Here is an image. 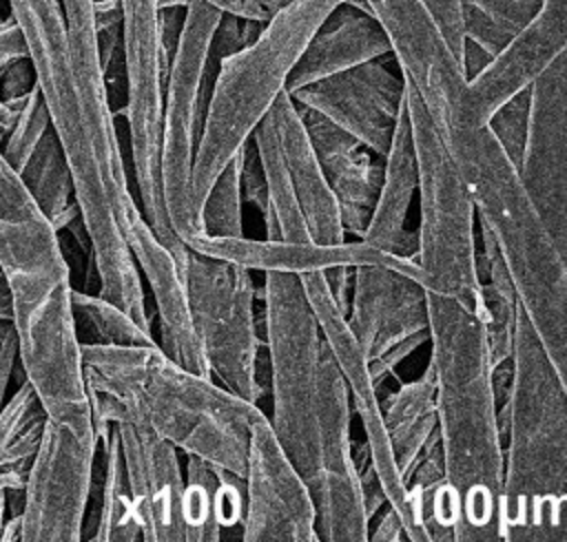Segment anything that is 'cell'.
I'll return each instance as SVG.
<instances>
[{"mask_svg":"<svg viewBox=\"0 0 567 542\" xmlns=\"http://www.w3.org/2000/svg\"><path fill=\"white\" fill-rule=\"evenodd\" d=\"M80 361L97 436L113 423H137L186 456L246 473L257 403L179 365L159 345L80 343Z\"/></svg>","mask_w":567,"mask_h":542,"instance_id":"obj_1","label":"cell"},{"mask_svg":"<svg viewBox=\"0 0 567 542\" xmlns=\"http://www.w3.org/2000/svg\"><path fill=\"white\" fill-rule=\"evenodd\" d=\"M0 272L13 301L20 367L51 418H91L60 234L0 150Z\"/></svg>","mask_w":567,"mask_h":542,"instance_id":"obj_2","label":"cell"},{"mask_svg":"<svg viewBox=\"0 0 567 542\" xmlns=\"http://www.w3.org/2000/svg\"><path fill=\"white\" fill-rule=\"evenodd\" d=\"M425 294L436 429L445 476L461 507L454 542L501 540L503 434L485 327L458 301L430 290Z\"/></svg>","mask_w":567,"mask_h":542,"instance_id":"obj_3","label":"cell"},{"mask_svg":"<svg viewBox=\"0 0 567 542\" xmlns=\"http://www.w3.org/2000/svg\"><path fill=\"white\" fill-rule=\"evenodd\" d=\"M503 434L501 540L567 542V396L518 310Z\"/></svg>","mask_w":567,"mask_h":542,"instance_id":"obj_4","label":"cell"},{"mask_svg":"<svg viewBox=\"0 0 567 542\" xmlns=\"http://www.w3.org/2000/svg\"><path fill=\"white\" fill-rule=\"evenodd\" d=\"M445 144L474 197L478 221L503 254L518 305L567 396V265L489 126L458 131Z\"/></svg>","mask_w":567,"mask_h":542,"instance_id":"obj_5","label":"cell"},{"mask_svg":"<svg viewBox=\"0 0 567 542\" xmlns=\"http://www.w3.org/2000/svg\"><path fill=\"white\" fill-rule=\"evenodd\" d=\"M341 2L346 0H295L275 13L250 44L219 58L193 159L197 219L213 181L286 91L303 46Z\"/></svg>","mask_w":567,"mask_h":542,"instance_id":"obj_6","label":"cell"},{"mask_svg":"<svg viewBox=\"0 0 567 542\" xmlns=\"http://www.w3.org/2000/svg\"><path fill=\"white\" fill-rule=\"evenodd\" d=\"M405 106L419 168L414 259L423 272L425 290L450 296L481 316L478 215L474 197L452 150L408 80Z\"/></svg>","mask_w":567,"mask_h":542,"instance_id":"obj_7","label":"cell"},{"mask_svg":"<svg viewBox=\"0 0 567 542\" xmlns=\"http://www.w3.org/2000/svg\"><path fill=\"white\" fill-rule=\"evenodd\" d=\"M261 299L268 389L272 394L270 425L308 484L315 469L323 336L299 274L266 270Z\"/></svg>","mask_w":567,"mask_h":542,"instance_id":"obj_8","label":"cell"},{"mask_svg":"<svg viewBox=\"0 0 567 542\" xmlns=\"http://www.w3.org/2000/svg\"><path fill=\"white\" fill-rule=\"evenodd\" d=\"M252 270L188 250L184 263L190 321L210 376L233 394L257 403L261 341L255 321Z\"/></svg>","mask_w":567,"mask_h":542,"instance_id":"obj_9","label":"cell"},{"mask_svg":"<svg viewBox=\"0 0 567 542\" xmlns=\"http://www.w3.org/2000/svg\"><path fill=\"white\" fill-rule=\"evenodd\" d=\"M221 9L193 0L184 11L179 40L164 86L162 192L168 221L186 248L204 234L193 208V159L199 137V100Z\"/></svg>","mask_w":567,"mask_h":542,"instance_id":"obj_10","label":"cell"},{"mask_svg":"<svg viewBox=\"0 0 567 542\" xmlns=\"http://www.w3.org/2000/svg\"><path fill=\"white\" fill-rule=\"evenodd\" d=\"M122 2V51L126 66V108L137 201L153 228L168 223L162 192V113L168 64L159 40L157 0Z\"/></svg>","mask_w":567,"mask_h":542,"instance_id":"obj_11","label":"cell"},{"mask_svg":"<svg viewBox=\"0 0 567 542\" xmlns=\"http://www.w3.org/2000/svg\"><path fill=\"white\" fill-rule=\"evenodd\" d=\"M97 447L93 418L47 416L22 489V542L82 540Z\"/></svg>","mask_w":567,"mask_h":542,"instance_id":"obj_12","label":"cell"},{"mask_svg":"<svg viewBox=\"0 0 567 542\" xmlns=\"http://www.w3.org/2000/svg\"><path fill=\"white\" fill-rule=\"evenodd\" d=\"M350 394L326 341L319 356L317 447L308 489L315 502L319 542H365V513L354 442L350 438Z\"/></svg>","mask_w":567,"mask_h":542,"instance_id":"obj_13","label":"cell"},{"mask_svg":"<svg viewBox=\"0 0 567 542\" xmlns=\"http://www.w3.org/2000/svg\"><path fill=\"white\" fill-rule=\"evenodd\" d=\"M346 321L377 387L430 341L425 288L414 277L381 263L354 265Z\"/></svg>","mask_w":567,"mask_h":542,"instance_id":"obj_14","label":"cell"},{"mask_svg":"<svg viewBox=\"0 0 567 542\" xmlns=\"http://www.w3.org/2000/svg\"><path fill=\"white\" fill-rule=\"evenodd\" d=\"M299 277H301L303 290L308 294V301L315 310L321 336H323V341H326L332 358L337 361L341 376L348 385L350 407L357 411V416L361 420V427L365 434L363 442L368 447L370 462L381 480L385 500L399 513V518L403 522L405 540L425 542V538L416 524L412 504H410L408 484H405L403 476L399 473V467H396V460L392 454V445H390L385 420H383L379 387L372 381L368 358H365L359 341L350 332L346 314L332 299L326 277H323V270L303 272Z\"/></svg>","mask_w":567,"mask_h":542,"instance_id":"obj_15","label":"cell"},{"mask_svg":"<svg viewBox=\"0 0 567 542\" xmlns=\"http://www.w3.org/2000/svg\"><path fill=\"white\" fill-rule=\"evenodd\" d=\"M385 29L403 77L419 93L436 131L450 139L472 128L467 77L421 0H363Z\"/></svg>","mask_w":567,"mask_h":542,"instance_id":"obj_16","label":"cell"},{"mask_svg":"<svg viewBox=\"0 0 567 542\" xmlns=\"http://www.w3.org/2000/svg\"><path fill=\"white\" fill-rule=\"evenodd\" d=\"M523 190L567 265V49L529 82Z\"/></svg>","mask_w":567,"mask_h":542,"instance_id":"obj_17","label":"cell"},{"mask_svg":"<svg viewBox=\"0 0 567 542\" xmlns=\"http://www.w3.org/2000/svg\"><path fill=\"white\" fill-rule=\"evenodd\" d=\"M244 484V542H319L310 489L264 411L250 427Z\"/></svg>","mask_w":567,"mask_h":542,"instance_id":"obj_18","label":"cell"},{"mask_svg":"<svg viewBox=\"0 0 567 542\" xmlns=\"http://www.w3.org/2000/svg\"><path fill=\"white\" fill-rule=\"evenodd\" d=\"M292 102L312 108L357 137L377 155H385L405 106V80L383 58L317 80L290 93Z\"/></svg>","mask_w":567,"mask_h":542,"instance_id":"obj_19","label":"cell"},{"mask_svg":"<svg viewBox=\"0 0 567 542\" xmlns=\"http://www.w3.org/2000/svg\"><path fill=\"white\" fill-rule=\"evenodd\" d=\"M126 480L146 542H186L179 449L137 423H113Z\"/></svg>","mask_w":567,"mask_h":542,"instance_id":"obj_20","label":"cell"},{"mask_svg":"<svg viewBox=\"0 0 567 542\" xmlns=\"http://www.w3.org/2000/svg\"><path fill=\"white\" fill-rule=\"evenodd\" d=\"M567 49V0H543L532 22L467 82V117L474 126L487 124L492 113Z\"/></svg>","mask_w":567,"mask_h":542,"instance_id":"obj_21","label":"cell"},{"mask_svg":"<svg viewBox=\"0 0 567 542\" xmlns=\"http://www.w3.org/2000/svg\"><path fill=\"white\" fill-rule=\"evenodd\" d=\"M297 111L337 199L346 237L361 241L381 188L383 157L321 113L299 104Z\"/></svg>","mask_w":567,"mask_h":542,"instance_id":"obj_22","label":"cell"},{"mask_svg":"<svg viewBox=\"0 0 567 542\" xmlns=\"http://www.w3.org/2000/svg\"><path fill=\"white\" fill-rule=\"evenodd\" d=\"M392 55V44L363 0L337 4L319 24L295 62L286 91L292 93L306 84L348 71L370 60Z\"/></svg>","mask_w":567,"mask_h":542,"instance_id":"obj_23","label":"cell"},{"mask_svg":"<svg viewBox=\"0 0 567 542\" xmlns=\"http://www.w3.org/2000/svg\"><path fill=\"white\" fill-rule=\"evenodd\" d=\"M268 113L272 117L277 142L310 239L321 246L343 243L346 230L341 223L337 199L319 166V159L312 150V144L306 135L297 104L292 102L290 93L284 91Z\"/></svg>","mask_w":567,"mask_h":542,"instance_id":"obj_24","label":"cell"},{"mask_svg":"<svg viewBox=\"0 0 567 542\" xmlns=\"http://www.w3.org/2000/svg\"><path fill=\"white\" fill-rule=\"evenodd\" d=\"M419 168L416 150L408 117V106H403L390 148L383 155V179L374 201L372 217L361 237L363 243L412 257L416 250V234L405 232V219L416 195Z\"/></svg>","mask_w":567,"mask_h":542,"instance_id":"obj_25","label":"cell"},{"mask_svg":"<svg viewBox=\"0 0 567 542\" xmlns=\"http://www.w3.org/2000/svg\"><path fill=\"white\" fill-rule=\"evenodd\" d=\"M184 524L186 542H217L224 529H241L246 484L224 467L186 456Z\"/></svg>","mask_w":567,"mask_h":542,"instance_id":"obj_26","label":"cell"},{"mask_svg":"<svg viewBox=\"0 0 567 542\" xmlns=\"http://www.w3.org/2000/svg\"><path fill=\"white\" fill-rule=\"evenodd\" d=\"M434 392V372L427 361L421 376L401 383L381 400L388 438L403 480L436 431Z\"/></svg>","mask_w":567,"mask_h":542,"instance_id":"obj_27","label":"cell"},{"mask_svg":"<svg viewBox=\"0 0 567 542\" xmlns=\"http://www.w3.org/2000/svg\"><path fill=\"white\" fill-rule=\"evenodd\" d=\"M47 416L35 387L24 376L0 409V498L7 496V507L22 496Z\"/></svg>","mask_w":567,"mask_h":542,"instance_id":"obj_28","label":"cell"},{"mask_svg":"<svg viewBox=\"0 0 567 542\" xmlns=\"http://www.w3.org/2000/svg\"><path fill=\"white\" fill-rule=\"evenodd\" d=\"M478 283H481V321L485 327L492 369H503L512 363L514 334L518 321V299L505 268L503 254L478 221Z\"/></svg>","mask_w":567,"mask_h":542,"instance_id":"obj_29","label":"cell"},{"mask_svg":"<svg viewBox=\"0 0 567 542\" xmlns=\"http://www.w3.org/2000/svg\"><path fill=\"white\" fill-rule=\"evenodd\" d=\"M18 177L58 234L80 215L71 166L53 126L44 133Z\"/></svg>","mask_w":567,"mask_h":542,"instance_id":"obj_30","label":"cell"},{"mask_svg":"<svg viewBox=\"0 0 567 542\" xmlns=\"http://www.w3.org/2000/svg\"><path fill=\"white\" fill-rule=\"evenodd\" d=\"M252 142L259 153V161L266 177L268 188V206L272 215V230L266 239H281L290 243H310V232L306 226V219L301 215L299 201L295 197V188L277 142L275 124L270 113L257 124L252 131Z\"/></svg>","mask_w":567,"mask_h":542,"instance_id":"obj_31","label":"cell"},{"mask_svg":"<svg viewBox=\"0 0 567 542\" xmlns=\"http://www.w3.org/2000/svg\"><path fill=\"white\" fill-rule=\"evenodd\" d=\"M102 445V482H100V509L95 533L89 540L100 542H135L142 540V527L131 498L120 436L115 425L109 434L100 436Z\"/></svg>","mask_w":567,"mask_h":542,"instance_id":"obj_32","label":"cell"},{"mask_svg":"<svg viewBox=\"0 0 567 542\" xmlns=\"http://www.w3.org/2000/svg\"><path fill=\"white\" fill-rule=\"evenodd\" d=\"M7 4L27 38L35 73L71 62V35L60 0H7Z\"/></svg>","mask_w":567,"mask_h":542,"instance_id":"obj_33","label":"cell"},{"mask_svg":"<svg viewBox=\"0 0 567 542\" xmlns=\"http://www.w3.org/2000/svg\"><path fill=\"white\" fill-rule=\"evenodd\" d=\"M71 310L75 332L91 330V338L86 343H104V345H159L151 330L140 325L126 310L117 303L104 299L102 294H91L86 290H71Z\"/></svg>","mask_w":567,"mask_h":542,"instance_id":"obj_34","label":"cell"},{"mask_svg":"<svg viewBox=\"0 0 567 542\" xmlns=\"http://www.w3.org/2000/svg\"><path fill=\"white\" fill-rule=\"evenodd\" d=\"M241 150L226 164V168L213 181L202 208L199 226L206 234L213 237H241Z\"/></svg>","mask_w":567,"mask_h":542,"instance_id":"obj_35","label":"cell"},{"mask_svg":"<svg viewBox=\"0 0 567 542\" xmlns=\"http://www.w3.org/2000/svg\"><path fill=\"white\" fill-rule=\"evenodd\" d=\"M49 128H51V115L40 88L35 86V91L29 95L27 104L22 106L18 122L13 124V128L9 131V135L0 146L2 157L16 173L22 170V166L27 164V159L31 157V153L35 150V146L40 144V139Z\"/></svg>","mask_w":567,"mask_h":542,"instance_id":"obj_36","label":"cell"},{"mask_svg":"<svg viewBox=\"0 0 567 542\" xmlns=\"http://www.w3.org/2000/svg\"><path fill=\"white\" fill-rule=\"evenodd\" d=\"M527 115H529V86L512 95L507 102H503L492 117L487 119L489 131L494 133L496 142L509 157V161L518 168L525 137H527Z\"/></svg>","mask_w":567,"mask_h":542,"instance_id":"obj_37","label":"cell"},{"mask_svg":"<svg viewBox=\"0 0 567 542\" xmlns=\"http://www.w3.org/2000/svg\"><path fill=\"white\" fill-rule=\"evenodd\" d=\"M239 181H241V199L252 204L259 210V215L264 217V223H266L264 228H266V237H268L272 230V215H270V206H268V188H266L264 168H261L259 153H257L252 137L241 146Z\"/></svg>","mask_w":567,"mask_h":542,"instance_id":"obj_38","label":"cell"},{"mask_svg":"<svg viewBox=\"0 0 567 542\" xmlns=\"http://www.w3.org/2000/svg\"><path fill=\"white\" fill-rule=\"evenodd\" d=\"M463 33H465V40H472L483 51H487L492 60L516 38L509 29H505L483 11L465 4H463Z\"/></svg>","mask_w":567,"mask_h":542,"instance_id":"obj_39","label":"cell"},{"mask_svg":"<svg viewBox=\"0 0 567 542\" xmlns=\"http://www.w3.org/2000/svg\"><path fill=\"white\" fill-rule=\"evenodd\" d=\"M465 7H474L518 35L532 18L538 13L543 0H463Z\"/></svg>","mask_w":567,"mask_h":542,"instance_id":"obj_40","label":"cell"},{"mask_svg":"<svg viewBox=\"0 0 567 542\" xmlns=\"http://www.w3.org/2000/svg\"><path fill=\"white\" fill-rule=\"evenodd\" d=\"M421 2L427 9L430 18L434 20L436 29L441 31L443 40L447 42L450 51L454 53V58L461 64V60H463V44H465L463 0H421Z\"/></svg>","mask_w":567,"mask_h":542,"instance_id":"obj_41","label":"cell"},{"mask_svg":"<svg viewBox=\"0 0 567 542\" xmlns=\"http://www.w3.org/2000/svg\"><path fill=\"white\" fill-rule=\"evenodd\" d=\"M38 77L31 58H20L0 69V100L24 104L35 91Z\"/></svg>","mask_w":567,"mask_h":542,"instance_id":"obj_42","label":"cell"},{"mask_svg":"<svg viewBox=\"0 0 567 542\" xmlns=\"http://www.w3.org/2000/svg\"><path fill=\"white\" fill-rule=\"evenodd\" d=\"M16 361H20V341L16 323L11 316H0V409L7 400V389Z\"/></svg>","mask_w":567,"mask_h":542,"instance_id":"obj_43","label":"cell"},{"mask_svg":"<svg viewBox=\"0 0 567 542\" xmlns=\"http://www.w3.org/2000/svg\"><path fill=\"white\" fill-rule=\"evenodd\" d=\"M20 58H31L29 44L20 24L9 13L7 18L0 20V69Z\"/></svg>","mask_w":567,"mask_h":542,"instance_id":"obj_44","label":"cell"},{"mask_svg":"<svg viewBox=\"0 0 567 542\" xmlns=\"http://www.w3.org/2000/svg\"><path fill=\"white\" fill-rule=\"evenodd\" d=\"M359 480H361V493H363L365 513H368V518H370V522H372V518L381 511V507L388 504V500H385L381 480H379V476H377V471H374L370 458L359 465Z\"/></svg>","mask_w":567,"mask_h":542,"instance_id":"obj_45","label":"cell"},{"mask_svg":"<svg viewBox=\"0 0 567 542\" xmlns=\"http://www.w3.org/2000/svg\"><path fill=\"white\" fill-rule=\"evenodd\" d=\"M372 531L368 533V540L372 542H399L405 540V531H403V522L399 518V513L385 504V511L381 513V520L377 522V527H370Z\"/></svg>","mask_w":567,"mask_h":542,"instance_id":"obj_46","label":"cell"},{"mask_svg":"<svg viewBox=\"0 0 567 542\" xmlns=\"http://www.w3.org/2000/svg\"><path fill=\"white\" fill-rule=\"evenodd\" d=\"M295 0H239V18H250L257 22H268L275 13H279L284 7L292 4Z\"/></svg>","mask_w":567,"mask_h":542,"instance_id":"obj_47","label":"cell"},{"mask_svg":"<svg viewBox=\"0 0 567 542\" xmlns=\"http://www.w3.org/2000/svg\"><path fill=\"white\" fill-rule=\"evenodd\" d=\"M492 62V55L487 51H483L478 44H474L472 40H465L463 44V60H461V66H463V73L467 77V82L478 75L487 64Z\"/></svg>","mask_w":567,"mask_h":542,"instance_id":"obj_48","label":"cell"},{"mask_svg":"<svg viewBox=\"0 0 567 542\" xmlns=\"http://www.w3.org/2000/svg\"><path fill=\"white\" fill-rule=\"evenodd\" d=\"M95 27L106 29V27H117L122 24V2L120 0H95Z\"/></svg>","mask_w":567,"mask_h":542,"instance_id":"obj_49","label":"cell"},{"mask_svg":"<svg viewBox=\"0 0 567 542\" xmlns=\"http://www.w3.org/2000/svg\"><path fill=\"white\" fill-rule=\"evenodd\" d=\"M0 542H22V515L13 513L4 520Z\"/></svg>","mask_w":567,"mask_h":542,"instance_id":"obj_50","label":"cell"},{"mask_svg":"<svg viewBox=\"0 0 567 542\" xmlns=\"http://www.w3.org/2000/svg\"><path fill=\"white\" fill-rule=\"evenodd\" d=\"M0 316H11L13 319V301H11V290L7 285V279L0 272Z\"/></svg>","mask_w":567,"mask_h":542,"instance_id":"obj_51","label":"cell"},{"mask_svg":"<svg viewBox=\"0 0 567 542\" xmlns=\"http://www.w3.org/2000/svg\"><path fill=\"white\" fill-rule=\"evenodd\" d=\"M206 2L221 9L224 13H233V15L239 13V0H206Z\"/></svg>","mask_w":567,"mask_h":542,"instance_id":"obj_52","label":"cell"},{"mask_svg":"<svg viewBox=\"0 0 567 542\" xmlns=\"http://www.w3.org/2000/svg\"><path fill=\"white\" fill-rule=\"evenodd\" d=\"M193 0H157L159 9H186Z\"/></svg>","mask_w":567,"mask_h":542,"instance_id":"obj_53","label":"cell"}]
</instances>
